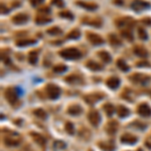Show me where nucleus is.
Wrapping results in <instances>:
<instances>
[{
    "mask_svg": "<svg viewBox=\"0 0 151 151\" xmlns=\"http://www.w3.org/2000/svg\"><path fill=\"white\" fill-rule=\"evenodd\" d=\"M59 56L66 59H78L82 56V54L76 47H70L59 52Z\"/></svg>",
    "mask_w": 151,
    "mask_h": 151,
    "instance_id": "1",
    "label": "nucleus"
},
{
    "mask_svg": "<svg viewBox=\"0 0 151 151\" xmlns=\"http://www.w3.org/2000/svg\"><path fill=\"white\" fill-rule=\"evenodd\" d=\"M45 92L47 94V97L52 100L58 99L61 95V89L54 84H49L45 87Z\"/></svg>",
    "mask_w": 151,
    "mask_h": 151,
    "instance_id": "2",
    "label": "nucleus"
},
{
    "mask_svg": "<svg viewBox=\"0 0 151 151\" xmlns=\"http://www.w3.org/2000/svg\"><path fill=\"white\" fill-rule=\"evenodd\" d=\"M130 81L134 82V83L138 84V85H142V86H145L147 83L150 82V77L146 75L142 74H134L129 77Z\"/></svg>",
    "mask_w": 151,
    "mask_h": 151,
    "instance_id": "3",
    "label": "nucleus"
},
{
    "mask_svg": "<svg viewBox=\"0 0 151 151\" xmlns=\"http://www.w3.org/2000/svg\"><path fill=\"white\" fill-rule=\"evenodd\" d=\"M17 89L16 88H8L6 89L4 96H5V99L7 100L8 103L14 105L18 100V94L16 92Z\"/></svg>",
    "mask_w": 151,
    "mask_h": 151,
    "instance_id": "4",
    "label": "nucleus"
},
{
    "mask_svg": "<svg viewBox=\"0 0 151 151\" xmlns=\"http://www.w3.org/2000/svg\"><path fill=\"white\" fill-rule=\"evenodd\" d=\"M150 4L148 3V2L144 1V0H133V2H132L131 4V8L133 9V10L137 11V12H139V11L141 10H144V9H148L150 8Z\"/></svg>",
    "mask_w": 151,
    "mask_h": 151,
    "instance_id": "5",
    "label": "nucleus"
},
{
    "mask_svg": "<svg viewBox=\"0 0 151 151\" xmlns=\"http://www.w3.org/2000/svg\"><path fill=\"white\" fill-rule=\"evenodd\" d=\"M88 119H89V121H90L91 124L93 126H95V127H97L101 122V116H100L99 112L95 109L91 110V111L89 112Z\"/></svg>",
    "mask_w": 151,
    "mask_h": 151,
    "instance_id": "6",
    "label": "nucleus"
},
{
    "mask_svg": "<svg viewBox=\"0 0 151 151\" xmlns=\"http://www.w3.org/2000/svg\"><path fill=\"white\" fill-rule=\"evenodd\" d=\"M20 137L17 133H12L11 136H7L4 138V143L7 146H17L20 143Z\"/></svg>",
    "mask_w": 151,
    "mask_h": 151,
    "instance_id": "7",
    "label": "nucleus"
},
{
    "mask_svg": "<svg viewBox=\"0 0 151 151\" xmlns=\"http://www.w3.org/2000/svg\"><path fill=\"white\" fill-rule=\"evenodd\" d=\"M87 38H88L89 42L94 45H100L104 43V40H103L100 35L93 32H87Z\"/></svg>",
    "mask_w": 151,
    "mask_h": 151,
    "instance_id": "8",
    "label": "nucleus"
},
{
    "mask_svg": "<svg viewBox=\"0 0 151 151\" xmlns=\"http://www.w3.org/2000/svg\"><path fill=\"white\" fill-rule=\"evenodd\" d=\"M137 112L140 116L142 117H150L151 116V108L148 104L146 103H143V104L139 105L138 109H137Z\"/></svg>",
    "mask_w": 151,
    "mask_h": 151,
    "instance_id": "9",
    "label": "nucleus"
},
{
    "mask_svg": "<svg viewBox=\"0 0 151 151\" xmlns=\"http://www.w3.org/2000/svg\"><path fill=\"white\" fill-rule=\"evenodd\" d=\"M138 138L131 133H125L121 136V142L125 144H134L137 142Z\"/></svg>",
    "mask_w": 151,
    "mask_h": 151,
    "instance_id": "10",
    "label": "nucleus"
},
{
    "mask_svg": "<svg viewBox=\"0 0 151 151\" xmlns=\"http://www.w3.org/2000/svg\"><path fill=\"white\" fill-rule=\"evenodd\" d=\"M98 146L103 151H114L115 150V143L114 141H102V142L98 143Z\"/></svg>",
    "mask_w": 151,
    "mask_h": 151,
    "instance_id": "11",
    "label": "nucleus"
},
{
    "mask_svg": "<svg viewBox=\"0 0 151 151\" xmlns=\"http://www.w3.org/2000/svg\"><path fill=\"white\" fill-rule=\"evenodd\" d=\"M28 15L25 14V13H17L16 15H14L11 19H12V22L15 24H23L25 22H27L28 20Z\"/></svg>",
    "mask_w": 151,
    "mask_h": 151,
    "instance_id": "12",
    "label": "nucleus"
},
{
    "mask_svg": "<svg viewBox=\"0 0 151 151\" xmlns=\"http://www.w3.org/2000/svg\"><path fill=\"white\" fill-rule=\"evenodd\" d=\"M103 97H104V95H101V94H91V95L85 96V101H86L88 104L94 105L95 103H97L98 101L102 99Z\"/></svg>",
    "mask_w": 151,
    "mask_h": 151,
    "instance_id": "13",
    "label": "nucleus"
},
{
    "mask_svg": "<svg viewBox=\"0 0 151 151\" xmlns=\"http://www.w3.org/2000/svg\"><path fill=\"white\" fill-rule=\"evenodd\" d=\"M116 24L119 27H131L132 25L135 24V21L132 18H120V19L116 20Z\"/></svg>",
    "mask_w": 151,
    "mask_h": 151,
    "instance_id": "14",
    "label": "nucleus"
},
{
    "mask_svg": "<svg viewBox=\"0 0 151 151\" xmlns=\"http://www.w3.org/2000/svg\"><path fill=\"white\" fill-rule=\"evenodd\" d=\"M82 22L85 24H89V25H92V26L95 27H100L102 25V20L100 18H83L82 19Z\"/></svg>",
    "mask_w": 151,
    "mask_h": 151,
    "instance_id": "15",
    "label": "nucleus"
},
{
    "mask_svg": "<svg viewBox=\"0 0 151 151\" xmlns=\"http://www.w3.org/2000/svg\"><path fill=\"white\" fill-rule=\"evenodd\" d=\"M118 129V123L115 122V121H111V122H108L107 125L105 126V130L106 132L110 135H114L117 132Z\"/></svg>",
    "mask_w": 151,
    "mask_h": 151,
    "instance_id": "16",
    "label": "nucleus"
},
{
    "mask_svg": "<svg viewBox=\"0 0 151 151\" xmlns=\"http://www.w3.org/2000/svg\"><path fill=\"white\" fill-rule=\"evenodd\" d=\"M119 85H120V80H119L117 77H111L107 80V86H108L110 89L115 90V89H117L119 87Z\"/></svg>",
    "mask_w": 151,
    "mask_h": 151,
    "instance_id": "17",
    "label": "nucleus"
},
{
    "mask_svg": "<svg viewBox=\"0 0 151 151\" xmlns=\"http://www.w3.org/2000/svg\"><path fill=\"white\" fill-rule=\"evenodd\" d=\"M77 4L81 7H83L85 9H88V10H96L98 8V5L96 3L93 2H84V1H78Z\"/></svg>",
    "mask_w": 151,
    "mask_h": 151,
    "instance_id": "18",
    "label": "nucleus"
},
{
    "mask_svg": "<svg viewBox=\"0 0 151 151\" xmlns=\"http://www.w3.org/2000/svg\"><path fill=\"white\" fill-rule=\"evenodd\" d=\"M30 135H31V137L33 138V140L35 141V142L38 144V145H40V146L45 145V142H47V140H45V138L42 136V135H40V134H38V133H35V132H31Z\"/></svg>",
    "mask_w": 151,
    "mask_h": 151,
    "instance_id": "19",
    "label": "nucleus"
},
{
    "mask_svg": "<svg viewBox=\"0 0 151 151\" xmlns=\"http://www.w3.org/2000/svg\"><path fill=\"white\" fill-rule=\"evenodd\" d=\"M66 82H68V84H72V85H76V84H81L83 82L82 78L78 75H71L68 77L66 78Z\"/></svg>",
    "mask_w": 151,
    "mask_h": 151,
    "instance_id": "20",
    "label": "nucleus"
},
{
    "mask_svg": "<svg viewBox=\"0 0 151 151\" xmlns=\"http://www.w3.org/2000/svg\"><path fill=\"white\" fill-rule=\"evenodd\" d=\"M134 52H135V54H137V56H140V58H146V56H148L147 49H146L144 47H142V45H137V47H135Z\"/></svg>",
    "mask_w": 151,
    "mask_h": 151,
    "instance_id": "21",
    "label": "nucleus"
},
{
    "mask_svg": "<svg viewBox=\"0 0 151 151\" xmlns=\"http://www.w3.org/2000/svg\"><path fill=\"white\" fill-rule=\"evenodd\" d=\"M67 112L70 114V115L77 116L82 113V108H81V106H79V105H72V106L68 107Z\"/></svg>",
    "mask_w": 151,
    "mask_h": 151,
    "instance_id": "22",
    "label": "nucleus"
},
{
    "mask_svg": "<svg viewBox=\"0 0 151 151\" xmlns=\"http://www.w3.org/2000/svg\"><path fill=\"white\" fill-rule=\"evenodd\" d=\"M117 114L120 118H126L129 116L130 111H129V109L126 108L125 106H122V105H121V106H119L117 108Z\"/></svg>",
    "mask_w": 151,
    "mask_h": 151,
    "instance_id": "23",
    "label": "nucleus"
},
{
    "mask_svg": "<svg viewBox=\"0 0 151 151\" xmlns=\"http://www.w3.org/2000/svg\"><path fill=\"white\" fill-rule=\"evenodd\" d=\"M121 33H122L123 37H125L127 40H130V42H132V40H134L133 34H132L131 27H124V29L121 31Z\"/></svg>",
    "mask_w": 151,
    "mask_h": 151,
    "instance_id": "24",
    "label": "nucleus"
},
{
    "mask_svg": "<svg viewBox=\"0 0 151 151\" xmlns=\"http://www.w3.org/2000/svg\"><path fill=\"white\" fill-rule=\"evenodd\" d=\"M86 66H87V68H89L90 70H92V71H101L103 68V67L100 65V64L96 63V61H87Z\"/></svg>",
    "mask_w": 151,
    "mask_h": 151,
    "instance_id": "25",
    "label": "nucleus"
},
{
    "mask_svg": "<svg viewBox=\"0 0 151 151\" xmlns=\"http://www.w3.org/2000/svg\"><path fill=\"white\" fill-rule=\"evenodd\" d=\"M98 56L102 59L104 63H110L111 61V56L109 54V52H107L106 50H101L98 52Z\"/></svg>",
    "mask_w": 151,
    "mask_h": 151,
    "instance_id": "26",
    "label": "nucleus"
},
{
    "mask_svg": "<svg viewBox=\"0 0 151 151\" xmlns=\"http://www.w3.org/2000/svg\"><path fill=\"white\" fill-rule=\"evenodd\" d=\"M37 56H38V52L37 50H31L28 54V61L31 65H35L37 63Z\"/></svg>",
    "mask_w": 151,
    "mask_h": 151,
    "instance_id": "27",
    "label": "nucleus"
},
{
    "mask_svg": "<svg viewBox=\"0 0 151 151\" xmlns=\"http://www.w3.org/2000/svg\"><path fill=\"white\" fill-rule=\"evenodd\" d=\"M80 35H81L80 30H79V29H77V28H75V29H73L71 32L68 33L67 38H68V40H77V38L80 37Z\"/></svg>",
    "mask_w": 151,
    "mask_h": 151,
    "instance_id": "28",
    "label": "nucleus"
},
{
    "mask_svg": "<svg viewBox=\"0 0 151 151\" xmlns=\"http://www.w3.org/2000/svg\"><path fill=\"white\" fill-rule=\"evenodd\" d=\"M36 42L35 40H18L16 42L17 47H26V45H31L34 44Z\"/></svg>",
    "mask_w": 151,
    "mask_h": 151,
    "instance_id": "29",
    "label": "nucleus"
},
{
    "mask_svg": "<svg viewBox=\"0 0 151 151\" xmlns=\"http://www.w3.org/2000/svg\"><path fill=\"white\" fill-rule=\"evenodd\" d=\"M109 42L111 44H113V45H121L122 44V42L119 40V37H117V35H115V34H113V33L109 35Z\"/></svg>",
    "mask_w": 151,
    "mask_h": 151,
    "instance_id": "30",
    "label": "nucleus"
},
{
    "mask_svg": "<svg viewBox=\"0 0 151 151\" xmlns=\"http://www.w3.org/2000/svg\"><path fill=\"white\" fill-rule=\"evenodd\" d=\"M47 32L50 34V35H59V34L63 33V30H61V28H59L58 26H54V27H50L47 30Z\"/></svg>",
    "mask_w": 151,
    "mask_h": 151,
    "instance_id": "31",
    "label": "nucleus"
},
{
    "mask_svg": "<svg viewBox=\"0 0 151 151\" xmlns=\"http://www.w3.org/2000/svg\"><path fill=\"white\" fill-rule=\"evenodd\" d=\"M116 65H117V67L120 68L121 71H123V72H127V71L129 70V67H128L127 64L125 63V61H123L122 59H119L117 63H116Z\"/></svg>",
    "mask_w": 151,
    "mask_h": 151,
    "instance_id": "32",
    "label": "nucleus"
},
{
    "mask_svg": "<svg viewBox=\"0 0 151 151\" xmlns=\"http://www.w3.org/2000/svg\"><path fill=\"white\" fill-rule=\"evenodd\" d=\"M104 110L108 116H112L114 112H115V108H114V106L112 104H110V103H107V104L104 105Z\"/></svg>",
    "mask_w": 151,
    "mask_h": 151,
    "instance_id": "33",
    "label": "nucleus"
},
{
    "mask_svg": "<svg viewBox=\"0 0 151 151\" xmlns=\"http://www.w3.org/2000/svg\"><path fill=\"white\" fill-rule=\"evenodd\" d=\"M52 21V18L45 17V16H37L35 17V23L37 24H45Z\"/></svg>",
    "mask_w": 151,
    "mask_h": 151,
    "instance_id": "34",
    "label": "nucleus"
},
{
    "mask_svg": "<svg viewBox=\"0 0 151 151\" xmlns=\"http://www.w3.org/2000/svg\"><path fill=\"white\" fill-rule=\"evenodd\" d=\"M52 71H54V73H58V74H61V73H64L67 71V66L66 65H56L54 66V68H52Z\"/></svg>",
    "mask_w": 151,
    "mask_h": 151,
    "instance_id": "35",
    "label": "nucleus"
},
{
    "mask_svg": "<svg viewBox=\"0 0 151 151\" xmlns=\"http://www.w3.org/2000/svg\"><path fill=\"white\" fill-rule=\"evenodd\" d=\"M33 113H34V115H35L36 117H38V118H40V119H45V118H47V113L44 112V110H42V109H40V108L34 110Z\"/></svg>",
    "mask_w": 151,
    "mask_h": 151,
    "instance_id": "36",
    "label": "nucleus"
},
{
    "mask_svg": "<svg viewBox=\"0 0 151 151\" xmlns=\"http://www.w3.org/2000/svg\"><path fill=\"white\" fill-rule=\"evenodd\" d=\"M65 129H66V131H67V133H68L70 135H74L75 127H74V125H73L72 122H67V123H66Z\"/></svg>",
    "mask_w": 151,
    "mask_h": 151,
    "instance_id": "37",
    "label": "nucleus"
},
{
    "mask_svg": "<svg viewBox=\"0 0 151 151\" xmlns=\"http://www.w3.org/2000/svg\"><path fill=\"white\" fill-rule=\"evenodd\" d=\"M138 35H139V38L142 40H146L148 38V34L146 32V30L142 27H139L138 28Z\"/></svg>",
    "mask_w": 151,
    "mask_h": 151,
    "instance_id": "38",
    "label": "nucleus"
},
{
    "mask_svg": "<svg viewBox=\"0 0 151 151\" xmlns=\"http://www.w3.org/2000/svg\"><path fill=\"white\" fill-rule=\"evenodd\" d=\"M59 16L64 17V18H67V19H71V20L74 18V15H73L72 13H71L70 11H68V10H65V11H61V12H59Z\"/></svg>",
    "mask_w": 151,
    "mask_h": 151,
    "instance_id": "39",
    "label": "nucleus"
},
{
    "mask_svg": "<svg viewBox=\"0 0 151 151\" xmlns=\"http://www.w3.org/2000/svg\"><path fill=\"white\" fill-rule=\"evenodd\" d=\"M54 147L56 149H65L66 148V143L64 141H61V140H56L54 142Z\"/></svg>",
    "mask_w": 151,
    "mask_h": 151,
    "instance_id": "40",
    "label": "nucleus"
},
{
    "mask_svg": "<svg viewBox=\"0 0 151 151\" xmlns=\"http://www.w3.org/2000/svg\"><path fill=\"white\" fill-rule=\"evenodd\" d=\"M52 3L54 5L58 6V7H63L65 4H64V0H52Z\"/></svg>",
    "mask_w": 151,
    "mask_h": 151,
    "instance_id": "41",
    "label": "nucleus"
},
{
    "mask_svg": "<svg viewBox=\"0 0 151 151\" xmlns=\"http://www.w3.org/2000/svg\"><path fill=\"white\" fill-rule=\"evenodd\" d=\"M136 66L137 67H150V64L148 63V61H138V63L136 64Z\"/></svg>",
    "mask_w": 151,
    "mask_h": 151,
    "instance_id": "42",
    "label": "nucleus"
},
{
    "mask_svg": "<svg viewBox=\"0 0 151 151\" xmlns=\"http://www.w3.org/2000/svg\"><path fill=\"white\" fill-rule=\"evenodd\" d=\"M38 11H40V12H42V13H45V14H49V13L50 12V9H49V7H47V6H44V7L40 8Z\"/></svg>",
    "mask_w": 151,
    "mask_h": 151,
    "instance_id": "43",
    "label": "nucleus"
},
{
    "mask_svg": "<svg viewBox=\"0 0 151 151\" xmlns=\"http://www.w3.org/2000/svg\"><path fill=\"white\" fill-rule=\"evenodd\" d=\"M43 0H30V3L32 6H36V5H40V3H42Z\"/></svg>",
    "mask_w": 151,
    "mask_h": 151,
    "instance_id": "44",
    "label": "nucleus"
},
{
    "mask_svg": "<svg viewBox=\"0 0 151 151\" xmlns=\"http://www.w3.org/2000/svg\"><path fill=\"white\" fill-rule=\"evenodd\" d=\"M142 22L143 23H145L146 25H151V18L149 17H145L142 19Z\"/></svg>",
    "mask_w": 151,
    "mask_h": 151,
    "instance_id": "45",
    "label": "nucleus"
},
{
    "mask_svg": "<svg viewBox=\"0 0 151 151\" xmlns=\"http://www.w3.org/2000/svg\"><path fill=\"white\" fill-rule=\"evenodd\" d=\"M145 145L147 146L149 149H151V137H149V138H147L146 139V141H145Z\"/></svg>",
    "mask_w": 151,
    "mask_h": 151,
    "instance_id": "46",
    "label": "nucleus"
},
{
    "mask_svg": "<svg viewBox=\"0 0 151 151\" xmlns=\"http://www.w3.org/2000/svg\"><path fill=\"white\" fill-rule=\"evenodd\" d=\"M8 12V9L3 5V3L1 4V13H7Z\"/></svg>",
    "mask_w": 151,
    "mask_h": 151,
    "instance_id": "47",
    "label": "nucleus"
},
{
    "mask_svg": "<svg viewBox=\"0 0 151 151\" xmlns=\"http://www.w3.org/2000/svg\"><path fill=\"white\" fill-rule=\"evenodd\" d=\"M136 151H143V150H141V149H138V150H136Z\"/></svg>",
    "mask_w": 151,
    "mask_h": 151,
    "instance_id": "48",
    "label": "nucleus"
},
{
    "mask_svg": "<svg viewBox=\"0 0 151 151\" xmlns=\"http://www.w3.org/2000/svg\"><path fill=\"white\" fill-rule=\"evenodd\" d=\"M90 151H92V150H90Z\"/></svg>",
    "mask_w": 151,
    "mask_h": 151,
    "instance_id": "49",
    "label": "nucleus"
}]
</instances>
